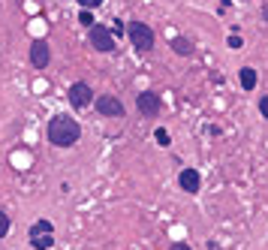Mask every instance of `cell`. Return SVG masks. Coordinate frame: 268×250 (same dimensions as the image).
Segmentation results:
<instances>
[{"label": "cell", "mask_w": 268, "mask_h": 250, "mask_svg": "<svg viewBox=\"0 0 268 250\" xmlns=\"http://www.w3.org/2000/svg\"><path fill=\"white\" fill-rule=\"evenodd\" d=\"M82 139V127L75 118H69V115H55L51 121H48V142L51 145H58V148H69V145H75Z\"/></svg>", "instance_id": "obj_1"}, {"label": "cell", "mask_w": 268, "mask_h": 250, "mask_svg": "<svg viewBox=\"0 0 268 250\" xmlns=\"http://www.w3.org/2000/svg\"><path fill=\"white\" fill-rule=\"evenodd\" d=\"M31 244H34V250L55 247V226L48 220H36L34 226H31Z\"/></svg>", "instance_id": "obj_2"}, {"label": "cell", "mask_w": 268, "mask_h": 250, "mask_svg": "<svg viewBox=\"0 0 268 250\" xmlns=\"http://www.w3.org/2000/svg\"><path fill=\"white\" fill-rule=\"evenodd\" d=\"M127 33H130V42H133L136 52H151L154 48V31L142 21H130L127 24Z\"/></svg>", "instance_id": "obj_3"}, {"label": "cell", "mask_w": 268, "mask_h": 250, "mask_svg": "<svg viewBox=\"0 0 268 250\" xmlns=\"http://www.w3.org/2000/svg\"><path fill=\"white\" fill-rule=\"evenodd\" d=\"M69 106H75V109H88L91 103H94V91H91V85L88 82H75V85H69Z\"/></svg>", "instance_id": "obj_4"}, {"label": "cell", "mask_w": 268, "mask_h": 250, "mask_svg": "<svg viewBox=\"0 0 268 250\" xmlns=\"http://www.w3.org/2000/svg\"><path fill=\"white\" fill-rule=\"evenodd\" d=\"M91 45L97 52H102V55H109V52H115V36H112V31L105 24H94L91 28Z\"/></svg>", "instance_id": "obj_5"}, {"label": "cell", "mask_w": 268, "mask_h": 250, "mask_svg": "<svg viewBox=\"0 0 268 250\" xmlns=\"http://www.w3.org/2000/svg\"><path fill=\"white\" fill-rule=\"evenodd\" d=\"M136 106H139V112H142V115L157 118V115H160V109H163V99H160V94H154V91H142V94L136 96Z\"/></svg>", "instance_id": "obj_6"}, {"label": "cell", "mask_w": 268, "mask_h": 250, "mask_svg": "<svg viewBox=\"0 0 268 250\" xmlns=\"http://www.w3.org/2000/svg\"><path fill=\"white\" fill-rule=\"evenodd\" d=\"M97 112H100L102 118H124V103L118 99V96H112V94H102L97 96Z\"/></svg>", "instance_id": "obj_7"}, {"label": "cell", "mask_w": 268, "mask_h": 250, "mask_svg": "<svg viewBox=\"0 0 268 250\" xmlns=\"http://www.w3.org/2000/svg\"><path fill=\"white\" fill-rule=\"evenodd\" d=\"M51 61V48H48V42L45 39H36L34 45H31V63H34L36 69H45Z\"/></svg>", "instance_id": "obj_8"}, {"label": "cell", "mask_w": 268, "mask_h": 250, "mask_svg": "<svg viewBox=\"0 0 268 250\" xmlns=\"http://www.w3.org/2000/svg\"><path fill=\"white\" fill-rule=\"evenodd\" d=\"M178 184H181V190H187V193H199L202 178H199V172H196V169H181Z\"/></svg>", "instance_id": "obj_9"}, {"label": "cell", "mask_w": 268, "mask_h": 250, "mask_svg": "<svg viewBox=\"0 0 268 250\" xmlns=\"http://www.w3.org/2000/svg\"><path fill=\"white\" fill-rule=\"evenodd\" d=\"M172 48H175V55H181V58H190V55H193V42H190L187 36H175V39H172Z\"/></svg>", "instance_id": "obj_10"}, {"label": "cell", "mask_w": 268, "mask_h": 250, "mask_svg": "<svg viewBox=\"0 0 268 250\" xmlns=\"http://www.w3.org/2000/svg\"><path fill=\"white\" fill-rule=\"evenodd\" d=\"M238 79H241V88H244V91H253V88H256V69H253V66H244V69L238 72Z\"/></svg>", "instance_id": "obj_11"}, {"label": "cell", "mask_w": 268, "mask_h": 250, "mask_svg": "<svg viewBox=\"0 0 268 250\" xmlns=\"http://www.w3.org/2000/svg\"><path fill=\"white\" fill-rule=\"evenodd\" d=\"M78 21H82V24H88V28H94V24H97V21H94V12H91V9H82Z\"/></svg>", "instance_id": "obj_12"}, {"label": "cell", "mask_w": 268, "mask_h": 250, "mask_svg": "<svg viewBox=\"0 0 268 250\" xmlns=\"http://www.w3.org/2000/svg\"><path fill=\"white\" fill-rule=\"evenodd\" d=\"M6 235H9V217L0 211V238H6Z\"/></svg>", "instance_id": "obj_13"}, {"label": "cell", "mask_w": 268, "mask_h": 250, "mask_svg": "<svg viewBox=\"0 0 268 250\" xmlns=\"http://www.w3.org/2000/svg\"><path fill=\"white\" fill-rule=\"evenodd\" d=\"M154 139H157V142H160V145H163V148H166L169 142H172V139H169V133H166V130H163V127H160V130H157V133H154Z\"/></svg>", "instance_id": "obj_14"}, {"label": "cell", "mask_w": 268, "mask_h": 250, "mask_svg": "<svg viewBox=\"0 0 268 250\" xmlns=\"http://www.w3.org/2000/svg\"><path fill=\"white\" fill-rule=\"evenodd\" d=\"M109 31H112V36H124V31H127V28H124V21H115Z\"/></svg>", "instance_id": "obj_15"}, {"label": "cell", "mask_w": 268, "mask_h": 250, "mask_svg": "<svg viewBox=\"0 0 268 250\" xmlns=\"http://www.w3.org/2000/svg\"><path fill=\"white\" fill-rule=\"evenodd\" d=\"M82 3V9H97V6H102V0H78Z\"/></svg>", "instance_id": "obj_16"}, {"label": "cell", "mask_w": 268, "mask_h": 250, "mask_svg": "<svg viewBox=\"0 0 268 250\" xmlns=\"http://www.w3.org/2000/svg\"><path fill=\"white\" fill-rule=\"evenodd\" d=\"M259 112H262V118L268 121V94L262 96V99H259Z\"/></svg>", "instance_id": "obj_17"}, {"label": "cell", "mask_w": 268, "mask_h": 250, "mask_svg": "<svg viewBox=\"0 0 268 250\" xmlns=\"http://www.w3.org/2000/svg\"><path fill=\"white\" fill-rule=\"evenodd\" d=\"M229 48H241V36H229Z\"/></svg>", "instance_id": "obj_18"}, {"label": "cell", "mask_w": 268, "mask_h": 250, "mask_svg": "<svg viewBox=\"0 0 268 250\" xmlns=\"http://www.w3.org/2000/svg\"><path fill=\"white\" fill-rule=\"evenodd\" d=\"M169 250H190V244H184V241H175Z\"/></svg>", "instance_id": "obj_19"}, {"label": "cell", "mask_w": 268, "mask_h": 250, "mask_svg": "<svg viewBox=\"0 0 268 250\" xmlns=\"http://www.w3.org/2000/svg\"><path fill=\"white\" fill-rule=\"evenodd\" d=\"M262 15H265V21H268V6H265V9H262Z\"/></svg>", "instance_id": "obj_20"}]
</instances>
